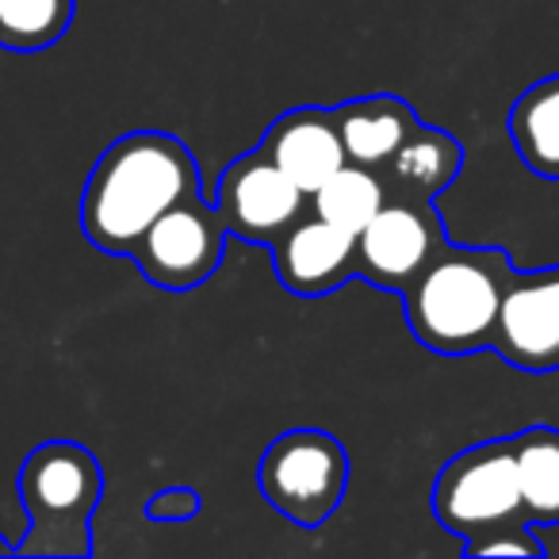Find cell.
I'll return each mask as SVG.
<instances>
[{"label": "cell", "instance_id": "cell-1", "mask_svg": "<svg viewBox=\"0 0 559 559\" xmlns=\"http://www.w3.org/2000/svg\"><path fill=\"white\" fill-rule=\"evenodd\" d=\"M200 192L192 150L165 131H131L100 157L81 192V230L100 253L127 257L157 215Z\"/></svg>", "mask_w": 559, "mask_h": 559}, {"label": "cell", "instance_id": "cell-2", "mask_svg": "<svg viewBox=\"0 0 559 559\" xmlns=\"http://www.w3.org/2000/svg\"><path fill=\"white\" fill-rule=\"evenodd\" d=\"M510 257L498 246H449L444 241L426 269L406 284V326L426 349L441 357H467L490 349L498 304H502Z\"/></svg>", "mask_w": 559, "mask_h": 559}, {"label": "cell", "instance_id": "cell-3", "mask_svg": "<svg viewBox=\"0 0 559 559\" xmlns=\"http://www.w3.org/2000/svg\"><path fill=\"white\" fill-rule=\"evenodd\" d=\"M27 533L16 556H93V513L104 498V467L78 441H43L16 475Z\"/></svg>", "mask_w": 559, "mask_h": 559}, {"label": "cell", "instance_id": "cell-4", "mask_svg": "<svg viewBox=\"0 0 559 559\" xmlns=\"http://www.w3.org/2000/svg\"><path fill=\"white\" fill-rule=\"evenodd\" d=\"M261 495L299 528H319L349 487V452L326 429H288L264 449Z\"/></svg>", "mask_w": 559, "mask_h": 559}, {"label": "cell", "instance_id": "cell-5", "mask_svg": "<svg viewBox=\"0 0 559 559\" xmlns=\"http://www.w3.org/2000/svg\"><path fill=\"white\" fill-rule=\"evenodd\" d=\"M433 518L464 544L525 518L513 444L483 441L452 456L433 483Z\"/></svg>", "mask_w": 559, "mask_h": 559}, {"label": "cell", "instance_id": "cell-6", "mask_svg": "<svg viewBox=\"0 0 559 559\" xmlns=\"http://www.w3.org/2000/svg\"><path fill=\"white\" fill-rule=\"evenodd\" d=\"M223 246L226 226L215 203L192 192L173 203L165 215H157L127 257L139 264V272L154 288L192 292L215 276V269L223 264Z\"/></svg>", "mask_w": 559, "mask_h": 559}, {"label": "cell", "instance_id": "cell-7", "mask_svg": "<svg viewBox=\"0 0 559 559\" xmlns=\"http://www.w3.org/2000/svg\"><path fill=\"white\" fill-rule=\"evenodd\" d=\"M307 200L311 195L261 146L230 162V169H223L215 188V211L223 218L226 234L241 241H264V246H272L304 215Z\"/></svg>", "mask_w": 559, "mask_h": 559}, {"label": "cell", "instance_id": "cell-8", "mask_svg": "<svg viewBox=\"0 0 559 559\" xmlns=\"http://www.w3.org/2000/svg\"><path fill=\"white\" fill-rule=\"evenodd\" d=\"M490 349L521 372L559 368V264L510 272L498 304Z\"/></svg>", "mask_w": 559, "mask_h": 559}, {"label": "cell", "instance_id": "cell-9", "mask_svg": "<svg viewBox=\"0 0 559 559\" xmlns=\"http://www.w3.org/2000/svg\"><path fill=\"white\" fill-rule=\"evenodd\" d=\"M444 246V230L429 200H388L357 234V276L388 292H403Z\"/></svg>", "mask_w": 559, "mask_h": 559}, {"label": "cell", "instance_id": "cell-10", "mask_svg": "<svg viewBox=\"0 0 559 559\" xmlns=\"http://www.w3.org/2000/svg\"><path fill=\"white\" fill-rule=\"evenodd\" d=\"M272 261H276L280 284L292 296H330L349 276H357V234L342 230L311 211V215H299L272 241Z\"/></svg>", "mask_w": 559, "mask_h": 559}, {"label": "cell", "instance_id": "cell-11", "mask_svg": "<svg viewBox=\"0 0 559 559\" xmlns=\"http://www.w3.org/2000/svg\"><path fill=\"white\" fill-rule=\"evenodd\" d=\"M261 150L288 173L307 195L342 169L349 157L342 146V131H337L334 108H296L288 116H280L269 127Z\"/></svg>", "mask_w": 559, "mask_h": 559}, {"label": "cell", "instance_id": "cell-12", "mask_svg": "<svg viewBox=\"0 0 559 559\" xmlns=\"http://www.w3.org/2000/svg\"><path fill=\"white\" fill-rule=\"evenodd\" d=\"M337 131H342L345 157L357 165H388L395 157V150L418 131V116L411 104H403L399 96H360L342 108H334Z\"/></svg>", "mask_w": 559, "mask_h": 559}, {"label": "cell", "instance_id": "cell-13", "mask_svg": "<svg viewBox=\"0 0 559 559\" xmlns=\"http://www.w3.org/2000/svg\"><path fill=\"white\" fill-rule=\"evenodd\" d=\"M510 142L525 169L559 180V73L518 96L510 111Z\"/></svg>", "mask_w": 559, "mask_h": 559}, {"label": "cell", "instance_id": "cell-14", "mask_svg": "<svg viewBox=\"0 0 559 559\" xmlns=\"http://www.w3.org/2000/svg\"><path fill=\"white\" fill-rule=\"evenodd\" d=\"M388 165L395 173V185L403 188V195L433 200V195H441L456 180L460 165H464V150H460V142L449 131L418 123V131L395 150V157Z\"/></svg>", "mask_w": 559, "mask_h": 559}, {"label": "cell", "instance_id": "cell-15", "mask_svg": "<svg viewBox=\"0 0 559 559\" xmlns=\"http://www.w3.org/2000/svg\"><path fill=\"white\" fill-rule=\"evenodd\" d=\"M513 464H518L521 510L536 525L559 521V429L533 426L513 437Z\"/></svg>", "mask_w": 559, "mask_h": 559}, {"label": "cell", "instance_id": "cell-16", "mask_svg": "<svg viewBox=\"0 0 559 559\" xmlns=\"http://www.w3.org/2000/svg\"><path fill=\"white\" fill-rule=\"evenodd\" d=\"M311 211L326 223L342 226L349 234H360L368 223H372L376 211L388 203V188L376 177L368 165L345 162L337 173H330L319 188L311 192Z\"/></svg>", "mask_w": 559, "mask_h": 559}, {"label": "cell", "instance_id": "cell-17", "mask_svg": "<svg viewBox=\"0 0 559 559\" xmlns=\"http://www.w3.org/2000/svg\"><path fill=\"white\" fill-rule=\"evenodd\" d=\"M78 0H0V47L12 55H39L66 39Z\"/></svg>", "mask_w": 559, "mask_h": 559}, {"label": "cell", "instance_id": "cell-18", "mask_svg": "<svg viewBox=\"0 0 559 559\" xmlns=\"http://www.w3.org/2000/svg\"><path fill=\"white\" fill-rule=\"evenodd\" d=\"M464 551L467 556H544V544L536 540V533L528 525L510 521V525H498L490 533L467 540Z\"/></svg>", "mask_w": 559, "mask_h": 559}, {"label": "cell", "instance_id": "cell-19", "mask_svg": "<svg viewBox=\"0 0 559 559\" xmlns=\"http://www.w3.org/2000/svg\"><path fill=\"white\" fill-rule=\"evenodd\" d=\"M200 510H203V502L192 487L157 490V495L146 502V518L150 521H169V525H177V521H192Z\"/></svg>", "mask_w": 559, "mask_h": 559}, {"label": "cell", "instance_id": "cell-20", "mask_svg": "<svg viewBox=\"0 0 559 559\" xmlns=\"http://www.w3.org/2000/svg\"><path fill=\"white\" fill-rule=\"evenodd\" d=\"M0 556H16V544L4 540V536H0Z\"/></svg>", "mask_w": 559, "mask_h": 559}]
</instances>
